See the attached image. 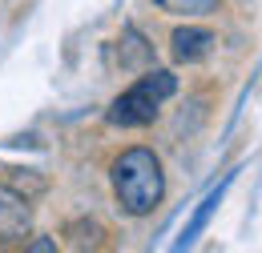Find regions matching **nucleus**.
<instances>
[{
  "label": "nucleus",
  "mask_w": 262,
  "mask_h": 253,
  "mask_svg": "<svg viewBox=\"0 0 262 253\" xmlns=\"http://www.w3.org/2000/svg\"><path fill=\"white\" fill-rule=\"evenodd\" d=\"M109 185H113V201L125 217H149L165 201L162 157L145 145H133L125 153H117L109 165Z\"/></svg>",
  "instance_id": "f257e3e1"
},
{
  "label": "nucleus",
  "mask_w": 262,
  "mask_h": 253,
  "mask_svg": "<svg viewBox=\"0 0 262 253\" xmlns=\"http://www.w3.org/2000/svg\"><path fill=\"white\" fill-rule=\"evenodd\" d=\"M173 93H178V77L169 68H149V72H141L133 81L129 89H121V93L109 100L105 121L113 129H145V125L158 121L162 105Z\"/></svg>",
  "instance_id": "f03ea898"
},
{
  "label": "nucleus",
  "mask_w": 262,
  "mask_h": 253,
  "mask_svg": "<svg viewBox=\"0 0 262 253\" xmlns=\"http://www.w3.org/2000/svg\"><path fill=\"white\" fill-rule=\"evenodd\" d=\"M29 233H33V205H29V197L16 185L0 181V237L25 245Z\"/></svg>",
  "instance_id": "7ed1b4c3"
},
{
  "label": "nucleus",
  "mask_w": 262,
  "mask_h": 253,
  "mask_svg": "<svg viewBox=\"0 0 262 253\" xmlns=\"http://www.w3.org/2000/svg\"><path fill=\"white\" fill-rule=\"evenodd\" d=\"M218 48V36L214 29H202V24H178L169 32V53L178 64H202L210 53Z\"/></svg>",
  "instance_id": "20e7f679"
},
{
  "label": "nucleus",
  "mask_w": 262,
  "mask_h": 253,
  "mask_svg": "<svg viewBox=\"0 0 262 253\" xmlns=\"http://www.w3.org/2000/svg\"><path fill=\"white\" fill-rule=\"evenodd\" d=\"M226 185H230V177H226V181H222V185H218L214 193H210L202 205H198V213L190 217V225H186V229H182V237H178V249H186V245H194V241H198V233L206 229V221L214 217V209L222 205V193H226Z\"/></svg>",
  "instance_id": "39448f33"
},
{
  "label": "nucleus",
  "mask_w": 262,
  "mask_h": 253,
  "mask_svg": "<svg viewBox=\"0 0 262 253\" xmlns=\"http://www.w3.org/2000/svg\"><path fill=\"white\" fill-rule=\"evenodd\" d=\"M154 4L178 20H202V16L218 12V0H154Z\"/></svg>",
  "instance_id": "423d86ee"
},
{
  "label": "nucleus",
  "mask_w": 262,
  "mask_h": 253,
  "mask_svg": "<svg viewBox=\"0 0 262 253\" xmlns=\"http://www.w3.org/2000/svg\"><path fill=\"white\" fill-rule=\"evenodd\" d=\"M65 237H69L73 249H101L105 245V229L97 221H73L65 229Z\"/></svg>",
  "instance_id": "0eeeda50"
},
{
  "label": "nucleus",
  "mask_w": 262,
  "mask_h": 253,
  "mask_svg": "<svg viewBox=\"0 0 262 253\" xmlns=\"http://www.w3.org/2000/svg\"><path fill=\"white\" fill-rule=\"evenodd\" d=\"M121 40L129 44V57H121V64H129V68H133L137 61H149V57H154V53H149V44L137 36V29H125V36H121Z\"/></svg>",
  "instance_id": "6e6552de"
},
{
  "label": "nucleus",
  "mask_w": 262,
  "mask_h": 253,
  "mask_svg": "<svg viewBox=\"0 0 262 253\" xmlns=\"http://www.w3.org/2000/svg\"><path fill=\"white\" fill-rule=\"evenodd\" d=\"M25 249H29V253H57V241H49V237H33V241H25Z\"/></svg>",
  "instance_id": "1a4fd4ad"
}]
</instances>
